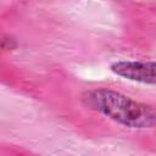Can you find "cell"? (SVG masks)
Wrapping results in <instances>:
<instances>
[{
	"mask_svg": "<svg viewBox=\"0 0 156 156\" xmlns=\"http://www.w3.org/2000/svg\"><path fill=\"white\" fill-rule=\"evenodd\" d=\"M84 105L102 116L133 129H151L156 127V108L133 100L116 90L98 88L85 91Z\"/></svg>",
	"mask_w": 156,
	"mask_h": 156,
	"instance_id": "1",
	"label": "cell"
},
{
	"mask_svg": "<svg viewBox=\"0 0 156 156\" xmlns=\"http://www.w3.org/2000/svg\"><path fill=\"white\" fill-rule=\"evenodd\" d=\"M111 71L126 79L156 85V61H117L110 66Z\"/></svg>",
	"mask_w": 156,
	"mask_h": 156,
	"instance_id": "2",
	"label": "cell"
}]
</instances>
